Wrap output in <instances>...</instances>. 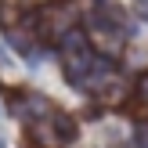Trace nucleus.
<instances>
[{
  "label": "nucleus",
  "instance_id": "1",
  "mask_svg": "<svg viewBox=\"0 0 148 148\" xmlns=\"http://www.w3.org/2000/svg\"><path fill=\"white\" fill-rule=\"evenodd\" d=\"M58 51L65 58H76V54H90V40H87L83 29H69L65 36H58Z\"/></svg>",
  "mask_w": 148,
  "mask_h": 148
},
{
  "label": "nucleus",
  "instance_id": "3",
  "mask_svg": "<svg viewBox=\"0 0 148 148\" xmlns=\"http://www.w3.org/2000/svg\"><path fill=\"white\" fill-rule=\"evenodd\" d=\"M130 148H148V123L141 119L134 127V137H130Z\"/></svg>",
  "mask_w": 148,
  "mask_h": 148
},
{
  "label": "nucleus",
  "instance_id": "2",
  "mask_svg": "<svg viewBox=\"0 0 148 148\" xmlns=\"http://www.w3.org/2000/svg\"><path fill=\"white\" fill-rule=\"evenodd\" d=\"M51 130H54L58 145H69L72 137H76V119L65 116V112H54V116H51Z\"/></svg>",
  "mask_w": 148,
  "mask_h": 148
},
{
  "label": "nucleus",
  "instance_id": "4",
  "mask_svg": "<svg viewBox=\"0 0 148 148\" xmlns=\"http://www.w3.org/2000/svg\"><path fill=\"white\" fill-rule=\"evenodd\" d=\"M137 4V14H141V18H148V0H134Z\"/></svg>",
  "mask_w": 148,
  "mask_h": 148
},
{
  "label": "nucleus",
  "instance_id": "5",
  "mask_svg": "<svg viewBox=\"0 0 148 148\" xmlns=\"http://www.w3.org/2000/svg\"><path fill=\"white\" fill-rule=\"evenodd\" d=\"M137 94H141V98H145V101H148V76H145V79H141V90H137Z\"/></svg>",
  "mask_w": 148,
  "mask_h": 148
}]
</instances>
